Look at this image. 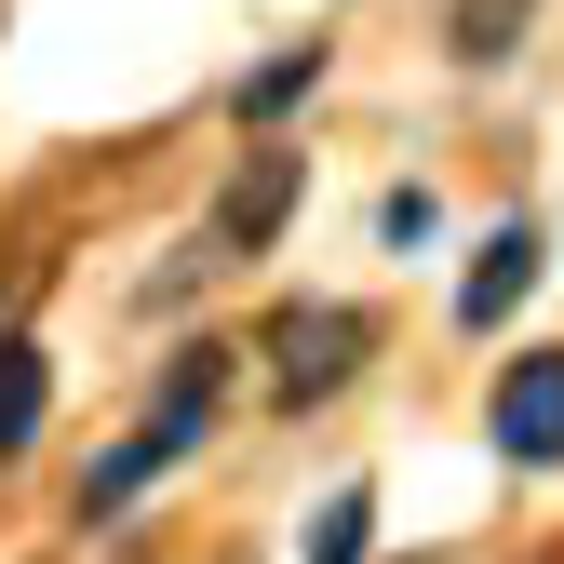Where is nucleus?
<instances>
[{
	"label": "nucleus",
	"mask_w": 564,
	"mask_h": 564,
	"mask_svg": "<svg viewBox=\"0 0 564 564\" xmlns=\"http://www.w3.org/2000/svg\"><path fill=\"white\" fill-rule=\"evenodd\" d=\"M216 403H229V349L202 336V349H175V377H162V403H149V431H134V444H108V457L82 470V524H121V511L149 498V484H162L202 431H216Z\"/></svg>",
	"instance_id": "obj_1"
},
{
	"label": "nucleus",
	"mask_w": 564,
	"mask_h": 564,
	"mask_svg": "<svg viewBox=\"0 0 564 564\" xmlns=\"http://www.w3.org/2000/svg\"><path fill=\"white\" fill-rule=\"evenodd\" d=\"M364 349H377V310H349V296H282L269 336H256V364L282 403H336L349 377H364Z\"/></svg>",
	"instance_id": "obj_2"
},
{
	"label": "nucleus",
	"mask_w": 564,
	"mask_h": 564,
	"mask_svg": "<svg viewBox=\"0 0 564 564\" xmlns=\"http://www.w3.org/2000/svg\"><path fill=\"white\" fill-rule=\"evenodd\" d=\"M296 149H242V175H229V202L202 216V242L175 256V282H202V269H242V256H269L282 242V216H296Z\"/></svg>",
	"instance_id": "obj_3"
},
{
	"label": "nucleus",
	"mask_w": 564,
	"mask_h": 564,
	"mask_svg": "<svg viewBox=\"0 0 564 564\" xmlns=\"http://www.w3.org/2000/svg\"><path fill=\"white\" fill-rule=\"evenodd\" d=\"M484 431H498V457H524V470L564 457V349H524V364L498 377V403H484Z\"/></svg>",
	"instance_id": "obj_4"
},
{
	"label": "nucleus",
	"mask_w": 564,
	"mask_h": 564,
	"mask_svg": "<svg viewBox=\"0 0 564 564\" xmlns=\"http://www.w3.org/2000/svg\"><path fill=\"white\" fill-rule=\"evenodd\" d=\"M538 269H551V242H538V216H511V229H484V256H470V282H457V323L470 336H498L524 296H538Z\"/></svg>",
	"instance_id": "obj_5"
},
{
	"label": "nucleus",
	"mask_w": 564,
	"mask_h": 564,
	"mask_svg": "<svg viewBox=\"0 0 564 564\" xmlns=\"http://www.w3.org/2000/svg\"><path fill=\"white\" fill-rule=\"evenodd\" d=\"M54 416V349L41 336H0V457H28Z\"/></svg>",
	"instance_id": "obj_6"
},
{
	"label": "nucleus",
	"mask_w": 564,
	"mask_h": 564,
	"mask_svg": "<svg viewBox=\"0 0 564 564\" xmlns=\"http://www.w3.org/2000/svg\"><path fill=\"white\" fill-rule=\"evenodd\" d=\"M538 28V0H457V67H511Z\"/></svg>",
	"instance_id": "obj_7"
},
{
	"label": "nucleus",
	"mask_w": 564,
	"mask_h": 564,
	"mask_svg": "<svg viewBox=\"0 0 564 564\" xmlns=\"http://www.w3.org/2000/svg\"><path fill=\"white\" fill-rule=\"evenodd\" d=\"M310 82H323V41H296V54H269L256 82H242V121H282V108H296Z\"/></svg>",
	"instance_id": "obj_8"
},
{
	"label": "nucleus",
	"mask_w": 564,
	"mask_h": 564,
	"mask_svg": "<svg viewBox=\"0 0 564 564\" xmlns=\"http://www.w3.org/2000/svg\"><path fill=\"white\" fill-rule=\"evenodd\" d=\"M364 538H377V498H364V484H336L323 524H310V564H364Z\"/></svg>",
	"instance_id": "obj_9"
},
{
	"label": "nucleus",
	"mask_w": 564,
	"mask_h": 564,
	"mask_svg": "<svg viewBox=\"0 0 564 564\" xmlns=\"http://www.w3.org/2000/svg\"><path fill=\"white\" fill-rule=\"evenodd\" d=\"M377 229H390V242L416 256V242H431V229H444V202H431V188H390V202H377Z\"/></svg>",
	"instance_id": "obj_10"
},
{
	"label": "nucleus",
	"mask_w": 564,
	"mask_h": 564,
	"mask_svg": "<svg viewBox=\"0 0 564 564\" xmlns=\"http://www.w3.org/2000/svg\"><path fill=\"white\" fill-rule=\"evenodd\" d=\"M0 296H14V282H0Z\"/></svg>",
	"instance_id": "obj_11"
}]
</instances>
